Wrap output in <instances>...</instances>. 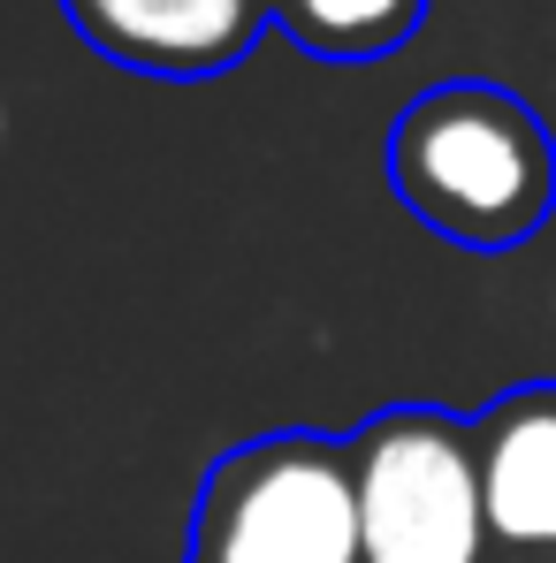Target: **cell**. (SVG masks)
I'll return each instance as SVG.
<instances>
[{"label":"cell","instance_id":"8992f818","mask_svg":"<svg viewBox=\"0 0 556 563\" xmlns=\"http://www.w3.org/2000/svg\"><path fill=\"white\" fill-rule=\"evenodd\" d=\"M427 23V0H275V31L313 62H381Z\"/></svg>","mask_w":556,"mask_h":563},{"label":"cell","instance_id":"277c9868","mask_svg":"<svg viewBox=\"0 0 556 563\" xmlns=\"http://www.w3.org/2000/svg\"><path fill=\"white\" fill-rule=\"evenodd\" d=\"M62 15L99 62L168 85L229 77L275 31V0H62Z\"/></svg>","mask_w":556,"mask_h":563},{"label":"cell","instance_id":"6da1fadb","mask_svg":"<svg viewBox=\"0 0 556 563\" xmlns=\"http://www.w3.org/2000/svg\"><path fill=\"white\" fill-rule=\"evenodd\" d=\"M396 198L465 252H511L556 213V137L519 92L450 77L404 99L389 130Z\"/></svg>","mask_w":556,"mask_h":563},{"label":"cell","instance_id":"52a82bcc","mask_svg":"<svg viewBox=\"0 0 556 563\" xmlns=\"http://www.w3.org/2000/svg\"><path fill=\"white\" fill-rule=\"evenodd\" d=\"M495 563H519V556H495Z\"/></svg>","mask_w":556,"mask_h":563},{"label":"cell","instance_id":"7a4b0ae2","mask_svg":"<svg viewBox=\"0 0 556 563\" xmlns=\"http://www.w3.org/2000/svg\"><path fill=\"white\" fill-rule=\"evenodd\" d=\"M184 563H367L351 442L275 427L221 450L190 503Z\"/></svg>","mask_w":556,"mask_h":563},{"label":"cell","instance_id":"3957f363","mask_svg":"<svg viewBox=\"0 0 556 563\" xmlns=\"http://www.w3.org/2000/svg\"><path fill=\"white\" fill-rule=\"evenodd\" d=\"M351 442L367 563H495L472 419L443 404H389Z\"/></svg>","mask_w":556,"mask_h":563},{"label":"cell","instance_id":"5b68a950","mask_svg":"<svg viewBox=\"0 0 556 563\" xmlns=\"http://www.w3.org/2000/svg\"><path fill=\"white\" fill-rule=\"evenodd\" d=\"M472 457L495 556L556 563V380H519L472 411Z\"/></svg>","mask_w":556,"mask_h":563}]
</instances>
